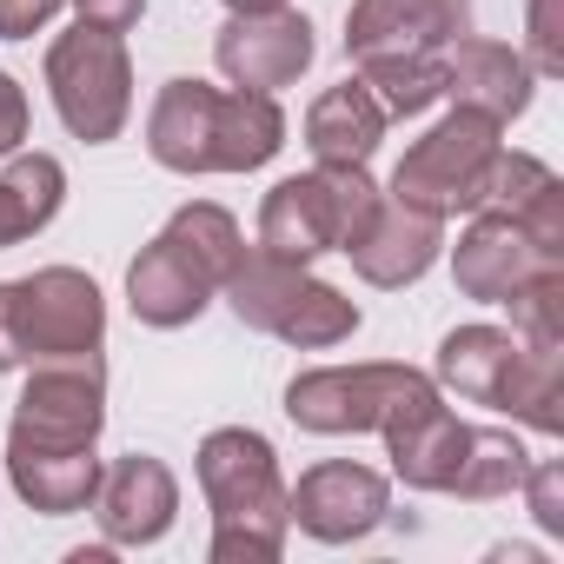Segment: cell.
Here are the masks:
<instances>
[{"instance_id": "cell-1", "label": "cell", "mask_w": 564, "mask_h": 564, "mask_svg": "<svg viewBox=\"0 0 564 564\" xmlns=\"http://www.w3.org/2000/svg\"><path fill=\"white\" fill-rule=\"evenodd\" d=\"M286 147V113L272 94L252 87H206V80H166L147 113V153L166 173H252Z\"/></svg>"}, {"instance_id": "cell-2", "label": "cell", "mask_w": 564, "mask_h": 564, "mask_svg": "<svg viewBox=\"0 0 564 564\" xmlns=\"http://www.w3.org/2000/svg\"><path fill=\"white\" fill-rule=\"evenodd\" d=\"M199 491L213 505V544H206L213 564H272L286 551L293 518H286V485H279L272 438H259L246 425L206 432Z\"/></svg>"}, {"instance_id": "cell-3", "label": "cell", "mask_w": 564, "mask_h": 564, "mask_svg": "<svg viewBox=\"0 0 564 564\" xmlns=\"http://www.w3.org/2000/svg\"><path fill=\"white\" fill-rule=\"evenodd\" d=\"M219 293L239 313V326L272 333V339H286L300 352H326V346H346L359 333V306L339 286H326V279H313L300 259H279L265 246H246L232 259Z\"/></svg>"}, {"instance_id": "cell-4", "label": "cell", "mask_w": 564, "mask_h": 564, "mask_svg": "<svg viewBox=\"0 0 564 564\" xmlns=\"http://www.w3.org/2000/svg\"><path fill=\"white\" fill-rule=\"evenodd\" d=\"M379 186L366 180V166H313L279 180L259 206V246L279 259L313 265L319 252H346L366 239L372 213H379Z\"/></svg>"}, {"instance_id": "cell-5", "label": "cell", "mask_w": 564, "mask_h": 564, "mask_svg": "<svg viewBox=\"0 0 564 564\" xmlns=\"http://www.w3.org/2000/svg\"><path fill=\"white\" fill-rule=\"evenodd\" d=\"M505 127L471 113V107H452L425 140H412V153L392 166V199L399 206H419L432 219H458V213H478L485 206V180H491V160H498V140Z\"/></svg>"}, {"instance_id": "cell-6", "label": "cell", "mask_w": 564, "mask_h": 564, "mask_svg": "<svg viewBox=\"0 0 564 564\" xmlns=\"http://www.w3.org/2000/svg\"><path fill=\"white\" fill-rule=\"evenodd\" d=\"M425 399H438V386L412 366H319L286 386V419L300 432L346 438V432H386Z\"/></svg>"}, {"instance_id": "cell-7", "label": "cell", "mask_w": 564, "mask_h": 564, "mask_svg": "<svg viewBox=\"0 0 564 564\" xmlns=\"http://www.w3.org/2000/svg\"><path fill=\"white\" fill-rule=\"evenodd\" d=\"M47 94H54V113L74 140L87 147H107L120 140L127 113H133V61H127V41L107 34V28H74L47 47Z\"/></svg>"}, {"instance_id": "cell-8", "label": "cell", "mask_w": 564, "mask_h": 564, "mask_svg": "<svg viewBox=\"0 0 564 564\" xmlns=\"http://www.w3.org/2000/svg\"><path fill=\"white\" fill-rule=\"evenodd\" d=\"M8 306H14V339L21 366L41 359H87L107 339V300L87 272L74 265H41L28 279H8Z\"/></svg>"}, {"instance_id": "cell-9", "label": "cell", "mask_w": 564, "mask_h": 564, "mask_svg": "<svg viewBox=\"0 0 564 564\" xmlns=\"http://www.w3.org/2000/svg\"><path fill=\"white\" fill-rule=\"evenodd\" d=\"M107 425V372H100V352L87 359H41L21 405H14V432L8 445H94Z\"/></svg>"}, {"instance_id": "cell-10", "label": "cell", "mask_w": 564, "mask_h": 564, "mask_svg": "<svg viewBox=\"0 0 564 564\" xmlns=\"http://www.w3.org/2000/svg\"><path fill=\"white\" fill-rule=\"evenodd\" d=\"M319 41H313V21L293 14V8H272V14H232L219 34H213V61L232 87H252V94H279L293 87L306 67H313Z\"/></svg>"}, {"instance_id": "cell-11", "label": "cell", "mask_w": 564, "mask_h": 564, "mask_svg": "<svg viewBox=\"0 0 564 564\" xmlns=\"http://www.w3.org/2000/svg\"><path fill=\"white\" fill-rule=\"evenodd\" d=\"M386 511H392L386 478L372 465H352V458H326L286 491V518L319 544H352V538L379 531Z\"/></svg>"}, {"instance_id": "cell-12", "label": "cell", "mask_w": 564, "mask_h": 564, "mask_svg": "<svg viewBox=\"0 0 564 564\" xmlns=\"http://www.w3.org/2000/svg\"><path fill=\"white\" fill-rule=\"evenodd\" d=\"M551 265H564V259H551L524 232V219H511V213H478L458 232V246H452V279H458V293L478 300V306H505L518 286H531V279L551 272Z\"/></svg>"}, {"instance_id": "cell-13", "label": "cell", "mask_w": 564, "mask_h": 564, "mask_svg": "<svg viewBox=\"0 0 564 564\" xmlns=\"http://www.w3.org/2000/svg\"><path fill=\"white\" fill-rule=\"evenodd\" d=\"M94 518H100V531H107L113 551L160 544V538L173 531V518H180V478H173L160 458H147V452L113 458V465H100Z\"/></svg>"}, {"instance_id": "cell-14", "label": "cell", "mask_w": 564, "mask_h": 564, "mask_svg": "<svg viewBox=\"0 0 564 564\" xmlns=\"http://www.w3.org/2000/svg\"><path fill=\"white\" fill-rule=\"evenodd\" d=\"M213 272L180 246V239H153L133 265H127V306H133V319L140 326H153V333H180V326H193L206 306H213Z\"/></svg>"}, {"instance_id": "cell-15", "label": "cell", "mask_w": 564, "mask_h": 564, "mask_svg": "<svg viewBox=\"0 0 564 564\" xmlns=\"http://www.w3.org/2000/svg\"><path fill=\"white\" fill-rule=\"evenodd\" d=\"M438 246H445V219H432L419 206H399V199H379L366 239L346 246V259L366 286H412V279L432 272Z\"/></svg>"}, {"instance_id": "cell-16", "label": "cell", "mask_w": 564, "mask_h": 564, "mask_svg": "<svg viewBox=\"0 0 564 564\" xmlns=\"http://www.w3.org/2000/svg\"><path fill=\"white\" fill-rule=\"evenodd\" d=\"M465 28L438 8V0H352L346 14V54L366 61H412V54H438L445 41H458Z\"/></svg>"}, {"instance_id": "cell-17", "label": "cell", "mask_w": 564, "mask_h": 564, "mask_svg": "<svg viewBox=\"0 0 564 564\" xmlns=\"http://www.w3.org/2000/svg\"><path fill=\"white\" fill-rule=\"evenodd\" d=\"M531 87H538L531 61L518 47H505V41H458V54L445 61V94L458 107L498 120V127L531 107Z\"/></svg>"}, {"instance_id": "cell-18", "label": "cell", "mask_w": 564, "mask_h": 564, "mask_svg": "<svg viewBox=\"0 0 564 564\" xmlns=\"http://www.w3.org/2000/svg\"><path fill=\"white\" fill-rule=\"evenodd\" d=\"M379 438H386L392 471H399L412 491H452L471 425H458V419L445 412V399H425V405H412L399 425H386Z\"/></svg>"}, {"instance_id": "cell-19", "label": "cell", "mask_w": 564, "mask_h": 564, "mask_svg": "<svg viewBox=\"0 0 564 564\" xmlns=\"http://www.w3.org/2000/svg\"><path fill=\"white\" fill-rule=\"evenodd\" d=\"M8 478L21 491L28 511H47V518H67V511H87L94 491H100V458L94 445H8Z\"/></svg>"}, {"instance_id": "cell-20", "label": "cell", "mask_w": 564, "mask_h": 564, "mask_svg": "<svg viewBox=\"0 0 564 564\" xmlns=\"http://www.w3.org/2000/svg\"><path fill=\"white\" fill-rule=\"evenodd\" d=\"M386 140V107L372 100L366 80H346V87H326L306 113V147L319 166H366Z\"/></svg>"}, {"instance_id": "cell-21", "label": "cell", "mask_w": 564, "mask_h": 564, "mask_svg": "<svg viewBox=\"0 0 564 564\" xmlns=\"http://www.w3.org/2000/svg\"><path fill=\"white\" fill-rule=\"evenodd\" d=\"M518 346L524 339L505 333V326H458V333L438 339V386L458 392V399H471V405H491L498 412L505 379L518 366Z\"/></svg>"}, {"instance_id": "cell-22", "label": "cell", "mask_w": 564, "mask_h": 564, "mask_svg": "<svg viewBox=\"0 0 564 564\" xmlns=\"http://www.w3.org/2000/svg\"><path fill=\"white\" fill-rule=\"evenodd\" d=\"M61 199H67V166L54 153H14L0 173V252L54 226Z\"/></svg>"}, {"instance_id": "cell-23", "label": "cell", "mask_w": 564, "mask_h": 564, "mask_svg": "<svg viewBox=\"0 0 564 564\" xmlns=\"http://www.w3.org/2000/svg\"><path fill=\"white\" fill-rule=\"evenodd\" d=\"M498 412H511L531 432L557 438L564 432V346H518V366L505 379Z\"/></svg>"}, {"instance_id": "cell-24", "label": "cell", "mask_w": 564, "mask_h": 564, "mask_svg": "<svg viewBox=\"0 0 564 564\" xmlns=\"http://www.w3.org/2000/svg\"><path fill=\"white\" fill-rule=\"evenodd\" d=\"M524 471H531V452H524L511 432H498V425H471L465 458H458V478H452V498H471V505H485V498H511V491L524 485Z\"/></svg>"}, {"instance_id": "cell-25", "label": "cell", "mask_w": 564, "mask_h": 564, "mask_svg": "<svg viewBox=\"0 0 564 564\" xmlns=\"http://www.w3.org/2000/svg\"><path fill=\"white\" fill-rule=\"evenodd\" d=\"M359 80L372 87V100L386 107V120H412L425 113L432 100H445V61L438 54H412V61H366Z\"/></svg>"}, {"instance_id": "cell-26", "label": "cell", "mask_w": 564, "mask_h": 564, "mask_svg": "<svg viewBox=\"0 0 564 564\" xmlns=\"http://www.w3.org/2000/svg\"><path fill=\"white\" fill-rule=\"evenodd\" d=\"M505 306H511V333L524 346H564V265L538 272L531 286H518Z\"/></svg>"}, {"instance_id": "cell-27", "label": "cell", "mask_w": 564, "mask_h": 564, "mask_svg": "<svg viewBox=\"0 0 564 564\" xmlns=\"http://www.w3.org/2000/svg\"><path fill=\"white\" fill-rule=\"evenodd\" d=\"M518 491L531 498V518H538L551 538H564V465H557V458H531V471H524Z\"/></svg>"}, {"instance_id": "cell-28", "label": "cell", "mask_w": 564, "mask_h": 564, "mask_svg": "<svg viewBox=\"0 0 564 564\" xmlns=\"http://www.w3.org/2000/svg\"><path fill=\"white\" fill-rule=\"evenodd\" d=\"M531 74H564V28H557V0H531Z\"/></svg>"}, {"instance_id": "cell-29", "label": "cell", "mask_w": 564, "mask_h": 564, "mask_svg": "<svg viewBox=\"0 0 564 564\" xmlns=\"http://www.w3.org/2000/svg\"><path fill=\"white\" fill-rule=\"evenodd\" d=\"M67 0H0V41H34Z\"/></svg>"}, {"instance_id": "cell-30", "label": "cell", "mask_w": 564, "mask_h": 564, "mask_svg": "<svg viewBox=\"0 0 564 564\" xmlns=\"http://www.w3.org/2000/svg\"><path fill=\"white\" fill-rule=\"evenodd\" d=\"M21 140H28V94H21L14 74H0V160H8Z\"/></svg>"}, {"instance_id": "cell-31", "label": "cell", "mask_w": 564, "mask_h": 564, "mask_svg": "<svg viewBox=\"0 0 564 564\" xmlns=\"http://www.w3.org/2000/svg\"><path fill=\"white\" fill-rule=\"evenodd\" d=\"M74 14H80L87 28L127 34V28H140V14H147V0H74Z\"/></svg>"}, {"instance_id": "cell-32", "label": "cell", "mask_w": 564, "mask_h": 564, "mask_svg": "<svg viewBox=\"0 0 564 564\" xmlns=\"http://www.w3.org/2000/svg\"><path fill=\"white\" fill-rule=\"evenodd\" d=\"M0 372H21V339H14V306H8V286H0Z\"/></svg>"}, {"instance_id": "cell-33", "label": "cell", "mask_w": 564, "mask_h": 564, "mask_svg": "<svg viewBox=\"0 0 564 564\" xmlns=\"http://www.w3.org/2000/svg\"><path fill=\"white\" fill-rule=\"evenodd\" d=\"M232 14H272V8H286V0H226Z\"/></svg>"}, {"instance_id": "cell-34", "label": "cell", "mask_w": 564, "mask_h": 564, "mask_svg": "<svg viewBox=\"0 0 564 564\" xmlns=\"http://www.w3.org/2000/svg\"><path fill=\"white\" fill-rule=\"evenodd\" d=\"M438 8H445V14H452L458 28H471V0H438Z\"/></svg>"}]
</instances>
